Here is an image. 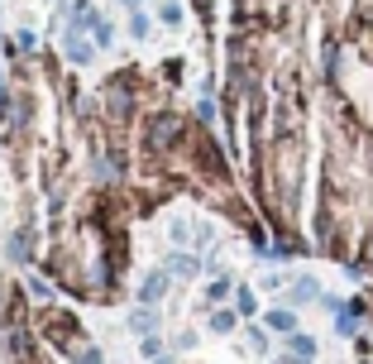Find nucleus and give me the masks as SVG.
<instances>
[{
	"instance_id": "1",
	"label": "nucleus",
	"mask_w": 373,
	"mask_h": 364,
	"mask_svg": "<svg viewBox=\"0 0 373 364\" xmlns=\"http://www.w3.org/2000/svg\"><path fill=\"white\" fill-rule=\"evenodd\" d=\"M306 302H321V283L311 273H297L287 283V307H306Z\"/></svg>"
},
{
	"instance_id": "2",
	"label": "nucleus",
	"mask_w": 373,
	"mask_h": 364,
	"mask_svg": "<svg viewBox=\"0 0 373 364\" xmlns=\"http://www.w3.org/2000/svg\"><path fill=\"white\" fill-rule=\"evenodd\" d=\"M168 283H173V273H168V269H163V273H149V278H144V287H139V302H144V307H153L158 297H168Z\"/></svg>"
},
{
	"instance_id": "3",
	"label": "nucleus",
	"mask_w": 373,
	"mask_h": 364,
	"mask_svg": "<svg viewBox=\"0 0 373 364\" xmlns=\"http://www.w3.org/2000/svg\"><path fill=\"white\" fill-rule=\"evenodd\" d=\"M264 326H268L273 336H292V331H297V312H292V307H273V312H264Z\"/></svg>"
},
{
	"instance_id": "4",
	"label": "nucleus",
	"mask_w": 373,
	"mask_h": 364,
	"mask_svg": "<svg viewBox=\"0 0 373 364\" xmlns=\"http://www.w3.org/2000/svg\"><path fill=\"white\" fill-rule=\"evenodd\" d=\"M63 53H67L72 63H92V58H96V43H87V39H82V29H72V34L63 39Z\"/></svg>"
},
{
	"instance_id": "5",
	"label": "nucleus",
	"mask_w": 373,
	"mask_h": 364,
	"mask_svg": "<svg viewBox=\"0 0 373 364\" xmlns=\"http://www.w3.org/2000/svg\"><path fill=\"white\" fill-rule=\"evenodd\" d=\"M235 326H239V312H230V307H215V312H211V331H215V336H230Z\"/></svg>"
},
{
	"instance_id": "6",
	"label": "nucleus",
	"mask_w": 373,
	"mask_h": 364,
	"mask_svg": "<svg viewBox=\"0 0 373 364\" xmlns=\"http://www.w3.org/2000/svg\"><path fill=\"white\" fill-rule=\"evenodd\" d=\"M287 350H292V355H301V360H316V336L292 331V336H287Z\"/></svg>"
},
{
	"instance_id": "7",
	"label": "nucleus",
	"mask_w": 373,
	"mask_h": 364,
	"mask_svg": "<svg viewBox=\"0 0 373 364\" xmlns=\"http://www.w3.org/2000/svg\"><path fill=\"white\" fill-rule=\"evenodd\" d=\"M230 292H235V283H230L225 273H215V278H211V287H206V302H211V307H220Z\"/></svg>"
},
{
	"instance_id": "8",
	"label": "nucleus",
	"mask_w": 373,
	"mask_h": 364,
	"mask_svg": "<svg viewBox=\"0 0 373 364\" xmlns=\"http://www.w3.org/2000/svg\"><path fill=\"white\" fill-rule=\"evenodd\" d=\"M153 326H158V316H153L149 307H139V312H129V331H134V336H153Z\"/></svg>"
},
{
	"instance_id": "9",
	"label": "nucleus",
	"mask_w": 373,
	"mask_h": 364,
	"mask_svg": "<svg viewBox=\"0 0 373 364\" xmlns=\"http://www.w3.org/2000/svg\"><path fill=\"white\" fill-rule=\"evenodd\" d=\"M235 312H239V316H259V297H254V287H235Z\"/></svg>"
},
{
	"instance_id": "10",
	"label": "nucleus",
	"mask_w": 373,
	"mask_h": 364,
	"mask_svg": "<svg viewBox=\"0 0 373 364\" xmlns=\"http://www.w3.org/2000/svg\"><path fill=\"white\" fill-rule=\"evenodd\" d=\"M168 273H178V278H196L201 264H196L191 254H173V259H168Z\"/></svg>"
},
{
	"instance_id": "11",
	"label": "nucleus",
	"mask_w": 373,
	"mask_h": 364,
	"mask_svg": "<svg viewBox=\"0 0 373 364\" xmlns=\"http://www.w3.org/2000/svg\"><path fill=\"white\" fill-rule=\"evenodd\" d=\"M92 34H96V39H92L96 48H105V43H110V39H115V29H110V19H100V14H96V24H92Z\"/></svg>"
},
{
	"instance_id": "12",
	"label": "nucleus",
	"mask_w": 373,
	"mask_h": 364,
	"mask_svg": "<svg viewBox=\"0 0 373 364\" xmlns=\"http://www.w3.org/2000/svg\"><path fill=\"white\" fill-rule=\"evenodd\" d=\"M129 34L134 39H149V14L144 10H129Z\"/></svg>"
},
{
	"instance_id": "13",
	"label": "nucleus",
	"mask_w": 373,
	"mask_h": 364,
	"mask_svg": "<svg viewBox=\"0 0 373 364\" xmlns=\"http://www.w3.org/2000/svg\"><path fill=\"white\" fill-rule=\"evenodd\" d=\"M158 19H163V24H182V5H178V0H168V5L158 10Z\"/></svg>"
},
{
	"instance_id": "14",
	"label": "nucleus",
	"mask_w": 373,
	"mask_h": 364,
	"mask_svg": "<svg viewBox=\"0 0 373 364\" xmlns=\"http://www.w3.org/2000/svg\"><path fill=\"white\" fill-rule=\"evenodd\" d=\"M10 254H14L19 264L29 259V230H19V235H14V245H10Z\"/></svg>"
},
{
	"instance_id": "15",
	"label": "nucleus",
	"mask_w": 373,
	"mask_h": 364,
	"mask_svg": "<svg viewBox=\"0 0 373 364\" xmlns=\"http://www.w3.org/2000/svg\"><path fill=\"white\" fill-rule=\"evenodd\" d=\"M249 345H254V350L264 355V350H268V331H259V326H249Z\"/></svg>"
},
{
	"instance_id": "16",
	"label": "nucleus",
	"mask_w": 373,
	"mask_h": 364,
	"mask_svg": "<svg viewBox=\"0 0 373 364\" xmlns=\"http://www.w3.org/2000/svg\"><path fill=\"white\" fill-rule=\"evenodd\" d=\"M144 355H149V360H158V355H163V345H158V336H144Z\"/></svg>"
},
{
	"instance_id": "17",
	"label": "nucleus",
	"mask_w": 373,
	"mask_h": 364,
	"mask_svg": "<svg viewBox=\"0 0 373 364\" xmlns=\"http://www.w3.org/2000/svg\"><path fill=\"white\" fill-rule=\"evenodd\" d=\"M77 364H100V350L87 345V350H77Z\"/></svg>"
},
{
	"instance_id": "18",
	"label": "nucleus",
	"mask_w": 373,
	"mask_h": 364,
	"mask_svg": "<svg viewBox=\"0 0 373 364\" xmlns=\"http://www.w3.org/2000/svg\"><path fill=\"white\" fill-rule=\"evenodd\" d=\"M149 364H173V360H168V355H158V360H149Z\"/></svg>"
},
{
	"instance_id": "19",
	"label": "nucleus",
	"mask_w": 373,
	"mask_h": 364,
	"mask_svg": "<svg viewBox=\"0 0 373 364\" xmlns=\"http://www.w3.org/2000/svg\"><path fill=\"white\" fill-rule=\"evenodd\" d=\"M125 5H129V10H139V0H125Z\"/></svg>"
}]
</instances>
